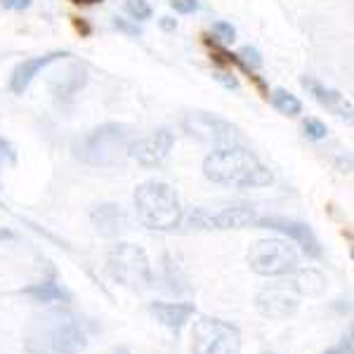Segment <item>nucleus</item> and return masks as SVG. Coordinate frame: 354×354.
Listing matches in <instances>:
<instances>
[{
    "mask_svg": "<svg viewBox=\"0 0 354 354\" xmlns=\"http://www.w3.org/2000/svg\"><path fill=\"white\" fill-rule=\"evenodd\" d=\"M113 26H116L118 31L128 33V36H137V33H140V28H137L135 24H130V21L121 19V17H116V19H113Z\"/></svg>",
    "mask_w": 354,
    "mask_h": 354,
    "instance_id": "obj_28",
    "label": "nucleus"
},
{
    "mask_svg": "<svg viewBox=\"0 0 354 354\" xmlns=\"http://www.w3.org/2000/svg\"><path fill=\"white\" fill-rule=\"evenodd\" d=\"M66 57H71L66 50H55V53L24 59L12 71V78H10V90H12L15 95H24L26 88L31 85V81L43 71V68H48L50 64H55V62H59V59H66Z\"/></svg>",
    "mask_w": 354,
    "mask_h": 354,
    "instance_id": "obj_13",
    "label": "nucleus"
},
{
    "mask_svg": "<svg viewBox=\"0 0 354 354\" xmlns=\"http://www.w3.org/2000/svg\"><path fill=\"white\" fill-rule=\"evenodd\" d=\"M272 104H274V109L279 113H283V116H298L302 111V104H300L298 97L290 95L288 90H283V88H277L272 93Z\"/></svg>",
    "mask_w": 354,
    "mask_h": 354,
    "instance_id": "obj_19",
    "label": "nucleus"
},
{
    "mask_svg": "<svg viewBox=\"0 0 354 354\" xmlns=\"http://www.w3.org/2000/svg\"><path fill=\"white\" fill-rule=\"evenodd\" d=\"M93 225L97 227V232L106 239H116L123 232H128V218L121 210V205L116 203H102L93 210Z\"/></svg>",
    "mask_w": 354,
    "mask_h": 354,
    "instance_id": "obj_16",
    "label": "nucleus"
},
{
    "mask_svg": "<svg viewBox=\"0 0 354 354\" xmlns=\"http://www.w3.org/2000/svg\"><path fill=\"white\" fill-rule=\"evenodd\" d=\"M255 220H258L255 208L248 203L225 205L215 215H208L205 210H196L192 215V225L203 227V230H245V227L255 225Z\"/></svg>",
    "mask_w": 354,
    "mask_h": 354,
    "instance_id": "obj_10",
    "label": "nucleus"
},
{
    "mask_svg": "<svg viewBox=\"0 0 354 354\" xmlns=\"http://www.w3.org/2000/svg\"><path fill=\"white\" fill-rule=\"evenodd\" d=\"M302 130H305V137L307 140H324V137L328 135V128L324 125L319 118H307L305 121V125H302Z\"/></svg>",
    "mask_w": 354,
    "mask_h": 354,
    "instance_id": "obj_21",
    "label": "nucleus"
},
{
    "mask_svg": "<svg viewBox=\"0 0 354 354\" xmlns=\"http://www.w3.org/2000/svg\"><path fill=\"white\" fill-rule=\"evenodd\" d=\"M71 3H76V5H97V3H102V0H71Z\"/></svg>",
    "mask_w": 354,
    "mask_h": 354,
    "instance_id": "obj_32",
    "label": "nucleus"
},
{
    "mask_svg": "<svg viewBox=\"0 0 354 354\" xmlns=\"http://www.w3.org/2000/svg\"><path fill=\"white\" fill-rule=\"evenodd\" d=\"M111 354H130V350H125V347H121V350H116V352H111Z\"/></svg>",
    "mask_w": 354,
    "mask_h": 354,
    "instance_id": "obj_34",
    "label": "nucleus"
},
{
    "mask_svg": "<svg viewBox=\"0 0 354 354\" xmlns=\"http://www.w3.org/2000/svg\"><path fill=\"white\" fill-rule=\"evenodd\" d=\"M300 83H302V88L319 102V104H324L333 113H338V116L352 121V102L345 100V95H340L338 90H333V88H326V85L319 83L317 78H312V76H305Z\"/></svg>",
    "mask_w": 354,
    "mask_h": 354,
    "instance_id": "obj_15",
    "label": "nucleus"
},
{
    "mask_svg": "<svg viewBox=\"0 0 354 354\" xmlns=\"http://www.w3.org/2000/svg\"><path fill=\"white\" fill-rule=\"evenodd\" d=\"M192 354H241V330L215 317H198L192 326Z\"/></svg>",
    "mask_w": 354,
    "mask_h": 354,
    "instance_id": "obj_6",
    "label": "nucleus"
},
{
    "mask_svg": "<svg viewBox=\"0 0 354 354\" xmlns=\"http://www.w3.org/2000/svg\"><path fill=\"white\" fill-rule=\"evenodd\" d=\"M125 10H128L133 19H140V21L151 17V5L147 3V0H125Z\"/></svg>",
    "mask_w": 354,
    "mask_h": 354,
    "instance_id": "obj_20",
    "label": "nucleus"
},
{
    "mask_svg": "<svg viewBox=\"0 0 354 354\" xmlns=\"http://www.w3.org/2000/svg\"><path fill=\"white\" fill-rule=\"evenodd\" d=\"M158 24H161L163 31H175V28H177V19H173V17H161V21H158Z\"/></svg>",
    "mask_w": 354,
    "mask_h": 354,
    "instance_id": "obj_30",
    "label": "nucleus"
},
{
    "mask_svg": "<svg viewBox=\"0 0 354 354\" xmlns=\"http://www.w3.org/2000/svg\"><path fill=\"white\" fill-rule=\"evenodd\" d=\"M236 57L243 62L245 66L250 68V71H253V68H260V66H262V57H260V53H258L255 48H248V45H245V48H241V53H239Z\"/></svg>",
    "mask_w": 354,
    "mask_h": 354,
    "instance_id": "obj_22",
    "label": "nucleus"
},
{
    "mask_svg": "<svg viewBox=\"0 0 354 354\" xmlns=\"http://www.w3.org/2000/svg\"><path fill=\"white\" fill-rule=\"evenodd\" d=\"M17 161V156H15V147L10 145L8 140H3L0 137V168H3L5 163H15ZM3 187V185H0Z\"/></svg>",
    "mask_w": 354,
    "mask_h": 354,
    "instance_id": "obj_24",
    "label": "nucleus"
},
{
    "mask_svg": "<svg viewBox=\"0 0 354 354\" xmlns=\"http://www.w3.org/2000/svg\"><path fill=\"white\" fill-rule=\"evenodd\" d=\"M286 286L293 290L298 298H319V295L326 290L328 279L319 270H312V267H307V270H298V267H295V270L288 274Z\"/></svg>",
    "mask_w": 354,
    "mask_h": 354,
    "instance_id": "obj_17",
    "label": "nucleus"
},
{
    "mask_svg": "<svg viewBox=\"0 0 354 354\" xmlns=\"http://www.w3.org/2000/svg\"><path fill=\"white\" fill-rule=\"evenodd\" d=\"M15 234L10 232V230H0V241H5V239H12Z\"/></svg>",
    "mask_w": 354,
    "mask_h": 354,
    "instance_id": "obj_33",
    "label": "nucleus"
},
{
    "mask_svg": "<svg viewBox=\"0 0 354 354\" xmlns=\"http://www.w3.org/2000/svg\"><path fill=\"white\" fill-rule=\"evenodd\" d=\"M73 24H76V28H78V31H83V33H90V26L88 24H85V21H73Z\"/></svg>",
    "mask_w": 354,
    "mask_h": 354,
    "instance_id": "obj_31",
    "label": "nucleus"
},
{
    "mask_svg": "<svg viewBox=\"0 0 354 354\" xmlns=\"http://www.w3.org/2000/svg\"><path fill=\"white\" fill-rule=\"evenodd\" d=\"M135 128L125 123H104L76 145V156L90 165H118L128 156Z\"/></svg>",
    "mask_w": 354,
    "mask_h": 354,
    "instance_id": "obj_4",
    "label": "nucleus"
},
{
    "mask_svg": "<svg viewBox=\"0 0 354 354\" xmlns=\"http://www.w3.org/2000/svg\"><path fill=\"white\" fill-rule=\"evenodd\" d=\"M21 293L26 298H31L33 302H41V305H55V302H62V305H68L71 302V293L57 281H41L33 283V286L24 288Z\"/></svg>",
    "mask_w": 354,
    "mask_h": 354,
    "instance_id": "obj_18",
    "label": "nucleus"
},
{
    "mask_svg": "<svg viewBox=\"0 0 354 354\" xmlns=\"http://www.w3.org/2000/svg\"><path fill=\"white\" fill-rule=\"evenodd\" d=\"M149 314L161 324L163 328L173 330V333H180L185 328V324L196 314V305L194 302H151L149 305Z\"/></svg>",
    "mask_w": 354,
    "mask_h": 354,
    "instance_id": "obj_14",
    "label": "nucleus"
},
{
    "mask_svg": "<svg viewBox=\"0 0 354 354\" xmlns=\"http://www.w3.org/2000/svg\"><path fill=\"white\" fill-rule=\"evenodd\" d=\"M175 145V135L170 130H156V133L147 135V137H137L130 142L128 147V156H133L137 163L145 165V168H156L168 158L170 149Z\"/></svg>",
    "mask_w": 354,
    "mask_h": 354,
    "instance_id": "obj_11",
    "label": "nucleus"
},
{
    "mask_svg": "<svg viewBox=\"0 0 354 354\" xmlns=\"http://www.w3.org/2000/svg\"><path fill=\"white\" fill-rule=\"evenodd\" d=\"M137 220L151 232H173L182 225L180 196L168 182L147 180L135 189Z\"/></svg>",
    "mask_w": 354,
    "mask_h": 354,
    "instance_id": "obj_3",
    "label": "nucleus"
},
{
    "mask_svg": "<svg viewBox=\"0 0 354 354\" xmlns=\"http://www.w3.org/2000/svg\"><path fill=\"white\" fill-rule=\"evenodd\" d=\"M170 8H173L175 12H180V15H189V12H194V10L198 8V3H196V0H170Z\"/></svg>",
    "mask_w": 354,
    "mask_h": 354,
    "instance_id": "obj_25",
    "label": "nucleus"
},
{
    "mask_svg": "<svg viewBox=\"0 0 354 354\" xmlns=\"http://www.w3.org/2000/svg\"><path fill=\"white\" fill-rule=\"evenodd\" d=\"M260 354H274V352H260Z\"/></svg>",
    "mask_w": 354,
    "mask_h": 354,
    "instance_id": "obj_35",
    "label": "nucleus"
},
{
    "mask_svg": "<svg viewBox=\"0 0 354 354\" xmlns=\"http://www.w3.org/2000/svg\"><path fill=\"white\" fill-rule=\"evenodd\" d=\"M106 272L116 283L130 290H145L151 286V262L145 248L135 243H116L106 253Z\"/></svg>",
    "mask_w": 354,
    "mask_h": 354,
    "instance_id": "obj_5",
    "label": "nucleus"
},
{
    "mask_svg": "<svg viewBox=\"0 0 354 354\" xmlns=\"http://www.w3.org/2000/svg\"><path fill=\"white\" fill-rule=\"evenodd\" d=\"M213 78L218 83L225 85L227 90H236L239 88V81L234 78V73H227V71H213Z\"/></svg>",
    "mask_w": 354,
    "mask_h": 354,
    "instance_id": "obj_27",
    "label": "nucleus"
},
{
    "mask_svg": "<svg viewBox=\"0 0 354 354\" xmlns=\"http://www.w3.org/2000/svg\"><path fill=\"white\" fill-rule=\"evenodd\" d=\"M248 267L260 277H288L298 267V250L283 239H260L248 248Z\"/></svg>",
    "mask_w": 354,
    "mask_h": 354,
    "instance_id": "obj_7",
    "label": "nucleus"
},
{
    "mask_svg": "<svg viewBox=\"0 0 354 354\" xmlns=\"http://www.w3.org/2000/svg\"><path fill=\"white\" fill-rule=\"evenodd\" d=\"M324 354H352V333H347L345 338H340L338 345H333Z\"/></svg>",
    "mask_w": 354,
    "mask_h": 354,
    "instance_id": "obj_26",
    "label": "nucleus"
},
{
    "mask_svg": "<svg viewBox=\"0 0 354 354\" xmlns=\"http://www.w3.org/2000/svg\"><path fill=\"white\" fill-rule=\"evenodd\" d=\"M255 225L262 227V230H274L283 236H288L290 241H295L302 248V253L307 258H322L324 250H322V243H319L317 234L307 222H300V220H290V218H281V215H267V218H258Z\"/></svg>",
    "mask_w": 354,
    "mask_h": 354,
    "instance_id": "obj_9",
    "label": "nucleus"
},
{
    "mask_svg": "<svg viewBox=\"0 0 354 354\" xmlns=\"http://www.w3.org/2000/svg\"><path fill=\"white\" fill-rule=\"evenodd\" d=\"M24 347L28 354H81L88 347V328L68 310L45 312L28 324Z\"/></svg>",
    "mask_w": 354,
    "mask_h": 354,
    "instance_id": "obj_1",
    "label": "nucleus"
},
{
    "mask_svg": "<svg viewBox=\"0 0 354 354\" xmlns=\"http://www.w3.org/2000/svg\"><path fill=\"white\" fill-rule=\"evenodd\" d=\"M255 307L265 319H274V322H283L290 319L298 312L300 302L298 295L290 290L286 283H277V286H267L255 295Z\"/></svg>",
    "mask_w": 354,
    "mask_h": 354,
    "instance_id": "obj_12",
    "label": "nucleus"
},
{
    "mask_svg": "<svg viewBox=\"0 0 354 354\" xmlns=\"http://www.w3.org/2000/svg\"><path fill=\"white\" fill-rule=\"evenodd\" d=\"M5 10H26L31 5V0H0Z\"/></svg>",
    "mask_w": 354,
    "mask_h": 354,
    "instance_id": "obj_29",
    "label": "nucleus"
},
{
    "mask_svg": "<svg viewBox=\"0 0 354 354\" xmlns=\"http://www.w3.org/2000/svg\"><path fill=\"white\" fill-rule=\"evenodd\" d=\"M182 125H185V130L192 137L205 142V145H213L215 149L243 145L241 133H239L230 121H225V118H220V116H213V113L194 111L182 121Z\"/></svg>",
    "mask_w": 354,
    "mask_h": 354,
    "instance_id": "obj_8",
    "label": "nucleus"
},
{
    "mask_svg": "<svg viewBox=\"0 0 354 354\" xmlns=\"http://www.w3.org/2000/svg\"><path fill=\"white\" fill-rule=\"evenodd\" d=\"M213 31L218 33L225 43H234V38H236V28H234L232 24H227V21H215Z\"/></svg>",
    "mask_w": 354,
    "mask_h": 354,
    "instance_id": "obj_23",
    "label": "nucleus"
},
{
    "mask_svg": "<svg viewBox=\"0 0 354 354\" xmlns=\"http://www.w3.org/2000/svg\"><path fill=\"white\" fill-rule=\"evenodd\" d=\"M203 175L215 185L236 187V189L270 187L274 182L272 170L243 145L222 147L208 153L203 161Z\"/></svg>",
    "mask_w": 354,
    "mask_h": 354,
    "instance_id": "obj_2",
    "label": "nucleus"
}]
</instances>
